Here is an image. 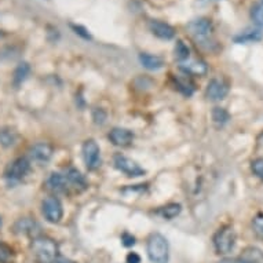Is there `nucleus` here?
<instances>
[{
  "label": "nucleus",
  "mask_w": 263,
  "mask_h": 263,
  "mask_svg": "<svg viewBox=\"0 0 263 263\" xmlns=\"http://www.w3.org/2000/svg\"><path fill=\"white\" fill-rule=\"evenodd\" d=\"M32 252L37 263H55L58 259V246L48 237H36L32 242Z\"/></svg>",
  "instance_id": "1"
},
{
  "label": "nucleus",
  "mask_w": 263,
  "mask_h": 263,
  "mask_svg": "<svg viewBox=\"0 0 263 263\" xmlns=\"http://www.w3.org/2000/svg\"><path fill=\"white\" fill-rule=\"evenodd\" d=\"M147 256L152 263H168L170 247L167 238L153 233L147 240Z\"/></svg>",
  "instance_id": "2"
},
{
  "label": "nucleus",
  "mask_w": 263,
  "mask_h": 263,
  "mask_svg": "<svg viewBox=\"0 0 263 263\" xmlns=\"http://www.w3.org/2000/svg\"><path fill=\"white\" fill-rule=\"evenodd\" d=\"M236 232L232 226H222L214 236V246L218 254L226 255L232 252L236 246Z\"/></svg>",
  "instance_id": "3"
},
{
  "label": "nucleus",
  "mask_w": 263,
  "mask_h": 263,
  "mask_svg": "<svg viewBox=\"0 0 263 263\" xmlns=\"http://www.w3.org/2000/svg\"><path fill=\"white\" fill-rule=\"evenodd\" d=\"M187 30L197 43L208 44V40H211L214 26H212V22L207 18H199V20L190 22L187 25Z\"/></svg>",
  "instance_id": "4"
},
{
  "label": "nucleus",
  "mask_w": 263,
  "mask_h": 263,
  "mask_svg": "<svg viewBox=\"0 0 263 263\" xmlns=\"http://www.w3.org/2000/svg\"><path fill=\"white\" fill-rule=\"evenodd\" d=\"M83 157L86 167L90 171H95L101 165V151L94 139H87L83 143Z\"/></svg>",
  "instance_id": "5"
},
{
  "label": "nucleus",
  "mask_w": 263,
  "mask_h": 263,
  "mask_svg": "<svg viewBox=\"0 0 263 263\" xmlns=\"http://www.w3.org/2000/svg\"><path fill=\"white\" fill-rule=\"evenodd\" d=\"M29 160L25 159V157H20V159H15L13 163L9 164V167L6 168L5 175L10 182H18L29 173Z\"/></svg>",
  "instance_id": "6"
},
{
  "label": "nucleus",
  "mask_w": 263,
  "mask_h": 263,
  "mask_svg": "<svg viewBox=\"0 0 263 263\" xmlns=\"http://www.w3.org/2000/svg\"><path fill=\"white\" fill-rule=\"evenodd\" d=\"M42 211L50 223H58L62 218V204L57 197L50 196L42 204Z\"/></svg>",
  "instance_id": "7"
},
{
  "label": "nucleus",
  "mask_w": 263,
  "mask_h": 263,
  "mask_svg": "<svg viewBox=\"0 0 263 263\" xmlns=\"http://www.w3.org/2000/svg\"><path fill=\"white\" fill-rule=\"evenodd\" d=\"M115 165H116L117 170H120L121 173L127 174L128 177H141V175L145 174V170L138 163H135L134 160L128 159L125 156L117 155L115 157Z\"/></svg>",
  "instance_id": "8"
},
{
  "label": "nucleus",
  "mask_w": 263,
  "mask_h": 263,
  "mask_svg": "<svg viewBox=\"0 0 263 263\" xmlns=\"http://www.w3.org/2000/svg\"><path fill=\"white\" fill-rule=\"evenodd\" d=\"M229 94V86L228 83H224L220 79H212L211 82L208 83L205 95L208 100L211 101H220L223 100L224 97Z\"/></svg>",
  "instance_id": "9"
},
{
  "label": "nucleus",
  "mask_w": 263,
  "mask_h": 263,
  "mask_svg": "<svg viewBox=\"0 0 263 263\" xmlns=\"http://www.w3.org/2000/svg\"><path fill=\"white\" fill-rule=\"evenodd\" d=\"M183 73L193 74V76H204L208 72L207 64L200 58H187L183 62H179Z\"/></svg>",
  "instance_id": "10"
},
{
  "label": "nucleus",
  "mask_w": 263,
  "mask_h": 263,
  "mask_svg": "<svg viewBox=\"0 0 263 263\" xmlns=\"http://www.w3.org/2000/svg\"><path fill=\"white\" fill-rule=\"evenodd\" d=\"M109 139L113 145L120 147L129 146L133 143V139H134V134L127 128H121V127H116L113 128L110 133H109Z\"/></svg>",
  "instance_id": "11"
},
{
  "label": "nucleus",
  "mask_w": 263,
  "mask_h": 263,
  "mask_svg": "<svg viewBox=\"0 0 263 263\" xmlns=\"http://www.w3.org/2000/svg\"><path fill=\"white\" fill-rule=\"evenodd\" d=\"M149 28H151L152 33L161 40H171L175 36V29L167 22L153 20L149 24Z\"/></svg>",
  "instance_id": "12"
},
{
  "label": "nucleus",
  "mask_w": 263,
  "mask_h": 263,
  "mask_svg": "<svg viewBox=\"0 0 263 263\" xmlns=\"http://www.w3.org/2000/svg\"><path fill=\"white\" fill-rule=\"evenodd\" d=\"M30 157L36 161H40V163H46L48 160L51 159L52 156V147L51 145H48L46 142H39L33 145L30 147Z\"/></svg>",
  "instance_id": "13"
},
{
  "label": "nucleus",
  "mask_w": 263,
  "mask_h": 263,
  "mask_svg": "<svg viewBox=\"0 0 263 263\" xmlns=\"http://www.w3.org/2000/svg\"><path fill=\"white\" fill-rule=\"evenodd\" d=\"M263 39L262 29H247L241 32L240 35L234 36V42L237 44H246V43H255V42H260Z\"/></svg>",
  "instance_id": "14"
},
{
  "label": "nucleus",
  "mask_w": 263,
  "mask_h": 263,
  "mask_svg": "<svg viewBox=\"0 0 263 263\" xmlns=\"http://www.w3.org/2000/svg\"><path fill=\"white\" fill-rule=\"evenodd\" d=\"M68 179H66V177H64L62 174L60 173H52L51 175H50V178L47 179V185L48 187L51 190H54V192H57V193H64V192H66V189H68Z\"/></svg>",
  "instance_id": "15"
},
{
  "label": "nucleus",
  "mask_w": 263,
  "mask_h": 263,
  "mask_svg": "<svg viewBox=\"0 0 263 263\" xmlns=\"http://www.w3.org/2000/svg\"><path fill=\"white\" fill-rule=\"evenodd\" d=\"M139 61H141V64L149 70L161 69L164 65V61L161 57L153 55V54H147V52H142V54L139 55Z\"/></svg>",
  "instance_id": "16"
},
{
  "label": "nucleus",
  "mask_w": 263,
  "mask_h": 263,
  "mask_svg": "<svg viewBox=\"0 0 263 263\" xmlns=\"http://www.w3.org/2000/svg\"><path fill=\"white\" fill-rule=\"evenodd\" d=\"M174 82H175V86L182 94L186 95V97H190V95L194 92V84L193 82L190 80L187 74H183V76H175L174 78Z\"/></svg>",
  "instance_id": "17"
},
{
  "label": "nucleus",
  "mask_w": 263,
  "mask_h": 263,
  "mask_svg": "<svg viewBox=\"0 0 263 263\" xmlns=\"http://www.w3.org/2000/svg\"><path fill=\"white\" fill-rule=\"evenodd\" d=\"M66 179L69 182L70 185H73V187L76 189H86L87 187V182L86 178L83 177L82 173L76 168H69L68 170V173H66Z\"/></svg>",
  "instance_id": "18"
},
{
  "label": "nucleus",
  "mask_w": 263,
  "mask_h": 263,
  "mask_svg": "<svg viewBox=\"0 0 263 263\" xmlns=\"http://www.w3.org/2000/svg\"><path fill=\"white\" fill-rule=\"evenodd\" d=\"M241 259L247 263H263V251L256 247H247L242 251Z\"/></svg>",
  "instance_id": "19"
},
{
  "label": "nucleus",
  "mask_w": 263,
  "mask_h": 263,
  "mask_svg": "<svg viewBox=\"0 0 263 263\" xmlns=\"http://www.w3.org/2000/svg\"><path fill=\"white\" fill-rule=\"evenodd\" d=\"M30 73V66L29 64H26V62H21V64L18 65L15 70H14V74H13V83L14 86L18 87L21 86L22 83L25 82L28 76Z\"/></svg>",
  "instance_id": "20"
},
{
  "label": "nucleus",
  "mask_w": 263,
  "mask_h": 263,
  "mask_svg": "<svg viewBox=\"0 0 263 263\" xmlns=\"http://www.w3.org/2000/svg\"><path fill=\"white\" fill-rule=\"evenodd\" d=\"M18 141V134L11 128L0 129V145L3 147L14 146Z\"/></svg>",
  "instance_id": "21"
},
{
  "label": "nucleus",
  "mask_w": 263,
  "mask_h": 263,
  "mask_svg": "<svg viewBox=\"0 0 263 263\" xmlns=\"http://www.w3.org/2000/svg\"><path fill=\"white\" fill-rule=\"evenodd\" d=\"M230 120V115L226 109L223 108H214L212 110V121H214V124L220 128V127H223L224 124H228V121Z\"/></svg>",
  "instance_id": "22"
},
{
  "label": "nucleus",
  "mask_w": 263,
  "mask_h": 263,
  "mask_svg": "<svg viewBox=\"0 0 263 263\" xmlns=\"http://www.w3.org/2000/svg\"><path fill=\"white\" fill-rule=\"evenodd\" d=\"M181 204H177V203H173V204H168V205H165V207L161 208V216H163L164 219H174L175 216H178L181 214Z\"/></svg>",
  "instance_id": "23"
},
{
  "label": "nucleus",
  "mask_w": 263,
  "mask_h": 263,
  "mask_svg": "<svg viewBox=\"0 0 263 263\" xmlns=\"http://www.w3.org/2000/svg\"><path fill=\"white\" fill-rule=\"evenodd\" d=\"M14 262V251L13 248L0 241V263H13Z\"/></svg>",
  "instance_id": "24"
},
{
  "label": "nucleus",
  "mask_w": 263,
  "mask_h": 263,
  "mask_svg": "<svg viewBox=\"0 0 263 263\" xmlns=\"http://www.w3.org/2000/svg\"><path fill=\"white\" fill-rule=\"evenodd\" d=\"M175 58H177L179 62H183V61H186L187 58H190L189 47H187L182 40H178L177 44H175Z\"/></svg>",
  "instance_id": "25"
},
{
  "label": "nucleus",
  "mask_w": 263,
  "mask_h": 263,
  "mask_svg": "<svg viewBox=\"0 0 263 263\" xmlns=\"http://www.w3.org/2000/svg\"><path fill=\"white\" fill-rule=\"evenodd\" d=\"M36 223L33 220L30 219H21L15 224V230L17 232H21V233H26V234H30L33 233V229H35Z\"/></svg>",
  "instance_id": "26"
},
{
  "label": "nucleus",
  "mask_w": 263,
  "mask_h": 263,
  "mask_svg": "<svg viewBox=\"0 0 263 263\" xmlns=\"http://www.w3.org/2000/svg\"><path fill=\"white\" fill-rule=\"evenodd\" d=\"M251 18L258 26L263 28V5H255L251 9Z\"/></svg>",
  "instance_id": "27"
},
{
  "label": "nucleus",
  "mask_w": 263,
  "mask_h": 263,
  "mask_svg": "<svg viewBox=\"0 0 263 263\" xmlns=\"http://www.w3.org/2000/svg\"><path fill=\"white\" fill-rule=\"evenodd\" d=\"M252 229H254L255 234H256L260 240H263V214H258V215L252 219Z\"/></svg>",
  "instance_id": "28"
},
{
  "label": "nucleus",
  "mask_w": 263,
  "mask_h": 263,
  "mask_svg": "<svg viewBox=\"0 0 263 263\" xmlns=\"http://www.w3.org/2000/svg\"><path fill=\"white\" fill-rule=\"evenodd\" d=\"M251 170H252V173H254L256 177L263 179V159L254 160L252 164H251Z\"/></svg>",
  "instance_id": "29"
},
{
  "label": "nucleus",
  "mask_w": 263,
  "mask_h": 263,
  "mask_svg": "<svg viewBox=\"0 0 263 263\" xmlns=\"http://www.w3.org/2000/svg\"><path fill=\"white\" fill-rule=\"evenodd\" d=\"M72 29L74 30V33L79 36H82L83 39H86V40H91V35H90V32L84 28V26L82 25H72Z\"/></svg>",
  "instance_id": "30"
},
{
  "label": "nucleus",
  "mask_w": 263,
  "mask_h": 263,
  "mask_svg": "<svg viewBox=\"0 0 263 263\" xmlns=\"http://www.w3.org/2000/svg\"><path fill=\"white\" fill-rule=\"evenodd\" d=\"M92 117H94V120L97 124H104L105 120H106V113H105L102 109L97 108L94 109V112H92Z\"/></svg>",
  "instance_id": "31"
},
{
  "label": "nucleus",
  "mask_w": 263,
  "mask_h": 263,
  "mask_svg": "<svg viewBox=\"0 0 263 263\" xmlns=\"http://www.w3.org/2000/svg\"><path fill=\"white\" fill-rule=\"evenodd\" d=\"M121 242L124 247H133L135 244V237L129 233H123L121 236Z\"/></svg>",
  "instance_id": "32"
},
{
  "label": "nucleus",
  "mask_w": 263,
  "mask_h": 263,
  "mask_svg": "<svg viewBox=\"0 0 263 263\" xmlns=\"http://www.w3.org/2000/svg\"><path fill=\"white\" fill-rule=\"evenodd\" d=\"M125 262L127 263H141V256H139L137 252H129L125 258Z\"/></svg>",
  "instance_id": "33"
},
{
  "label": "nucleus",
  "mask_w": 263,
  "mask_h": 263,
  "mask_svg": "<svg viewBox=\"0 0 263 263\" xmlns=\"http://www.w3.org/2000/svg\"><path fill=\"white\" fill-rule=\"evenodd\" d=\"M218 263H247L246 260H242L241 258H224L219 260Z\"/></svg>",
  "instance_id": "34"
},
{
  "label": "nucleus",
  "mask_w": 263,
  "mask_h": 263,
  "mask_svg": "<svg viewBox=\"0 0 263 263\" xmlns=\"http://www.w3.org/2000/svg\"><path fill=\"white\" fill-rule=\"evenodd\" d=\"M55 263H76V262H73V260H70V259H66V258H58Z\"/></svg>",
  "instance_id": "35"
},
{
  "label": "nucleus",
  "mask_w": 263,
  "mask_h": 263,
  "mask_svg": "<svg viewBox=\"0 0 263 263\" xmlns=\"http://www.w3.org/2000/svg\"><path fill=\"white\" fill-rule=\"evenodd\" d=\"M260 2H262V5H263V0H260Z\"/></svg>",
  "instance_id": "36"
}]
</instances>
